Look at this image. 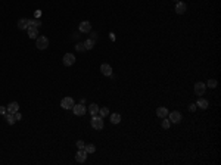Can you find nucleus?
Masks as SVG:
<instances>
[{
	"label": "nucleus",
	"mask_w": 221,
	"mask_h": 165,
	"mask_svg": "<svg viewBox=\"0 0 221 165\" xmlns=\"http://www.w3.org/2000/svg\"><path fill=\"white\" fill-rule=\"evenodd\" d=\"M36 47H37L39 50H46V49L49 47V40H47V37L39 36V37L36 39Z\"/></svg>",
	"instance_id": "1"
},
{
	"label": "nucleus",
	"mask_w": 221,
	"mask_h": 165,
	"mask_svg": "<svg viewBox=\"0 0 221 165\" xmlns=\"http://www.w3.org/2000/svg\"><path fill=\"white\" fill-rule=\"evenodd\" d=\"M90 124H92V127H93L95 130H102V128H103V118H102L100 115H93Z\"/></svg>",
	"instance_id": "2"
},
{
	"label": "nucleus",
	"mask_w": 221,
	"mask_h": 165,
	"mask_svg": "<svg viewBox=\"0 0 221 165\" xmlns=\"http://www.w3.org/2000/svg\"><path fill=\"white\" fill-rule=\"evenodd\" d=\"M168 120H170L171 124H179V123H181V120H183V115H181L180 112H177V111H173V112L168 114Z\"/></svg>",
	"instance_id": "3"
},
{
	"label": "nucleus",
	"mask_w": 221,
	"mask_h": 165,
	"mask_svg": "<svg viewBox=\"0 0 221 165\" xmlns=\"http://www.w3.org/2000/svg\"><path fill=\"white\" fill-rule=\"evenodd\" d=\"M74 105H75V102H74L72 97H64V99L61 100V106H62L64 109H72Z\"/></svg>",
	"instance_id": "4"
},
{
	"label": "nucleus",
	"mask_w": 221,
	"mask_h": 165,
	"mask_svg": "<svg viewBox=\"0 0 221 165\" xmlns=\"http://www.w3.org/2000/svg\"><path fill=\"white\" fill-rule=\"evenodd\" d=\"M62 62H64L65 67H71V65L75 64V56L72 55V53H65V55H64V59H62Z\"/></svg>",
	"instance_id": "5"
},
{
	"label": "nucleus",
	"mask_w": 221,
	"mask_h": 165,
	"mask_svg": "<svg viewBox=\"0 0 221 165\" xmlns=\"http://www.w3.org/2000/svg\"><path fill=\"white\" fill-rule=\"evenodd\" d=\"M87 155H89V153L84 151V149H80V151L75 153V161H77V162H80V164H83V162L87 161Z\"/></svg>",
	"instance_id": "6"
},
{
	"label": "nucleus",
	"mask_w": 221,
	"mask_h": 165,
	"mask_svg": "<svg viewBox=\"0 0 221 165\" xmlns=\"http://www.w3.org/2000/svg\"><path fill=\"white\" fill-rule=\"evenodd\" d=\"M205 90H207V86L204 82H196L195 84V95L202 96V95H205Z\"/></svg>",
	"instance_id": "7"
},
{
	"label": "nucleus",
	"mask_w": 221,
	"mask_h": 165,
	"mask_svg": "<svg viewBox=\"0 0 221 165\" xmlns=\"http://www.w3.org/2000/svg\"><path fill=\"white\" fill-rule=\"evenodd\" d=\"M72 112H74V115H77V117H81V115H84V114H86V108L83 106V103H78V105H74Z\"/></svg>",
	"instance_id": "8"
},
{
	"label": "nucleus",
	"mask_w": 221,
	"mask_h": 165,
	"mask_svg": "<svg viewBox=\"0 0 221 165\" xmlns=\"http://www.w3.org/2000/svg\"><path fill=\"white\" fill-rule=\"evenodd\" d=\"M186 11H187V5L184 2H177L176 3V12L179 15H183Z\"/></svg>",
	"instance_id": "9"
},
{
	"label": "nucleus",
	"mask_w": 221,
	"mask_h": 165,
	"mask_svg": "<svg viewBox=\"0 0 221 165\" xmlns=\"http://www.w3.org/2000/svg\"><path fill=\"white\" fill-rule=\"evenodd\" d=\"M100 72H102L103 75H106V77H110V75H112V67H110L109 64H103V65L100 67Z\"/></svg>",
	"instance_id": "10"
},
{
	"label": "nucleus",
	"mask_w": 221,
	"mask_h": 165,
	"mask_svg": "<svg viewBox=\"0 0 221 165\" xmlns=\"http://www.w3.org/2000/svg\"><path fill=\"white\" fill-rule=\"evenodd\" d=\"M78 30H80L81 33H90V31H92V24H90L89 21H83V22L80 24Z\"/></svg>",
	"instance_id": "11"
},
{
	"label": "nucleus",
	"mask_w": 221,
	"mask_h": 165,
	"mask_svg": "<svg viewBox=\"0 0 221 165\" xmlns=\"http://www.w3.org/2000/svg\"><path fill=\"white\" fill-rule=\"evenodd\" d=\"M27 31H28V37H30V39L36 40V39L39 37V28H36V27H28V28H27Z\"/></svg>",
	"instance_id": "12"
},
{
	"label": "nucleus",
	"mask_w": 221,
	"mask_h": 165,
	"mask_svg": "<svg viewBox=\"0 0 221 165\" xmlns=\"http://www.w3.org/2000/svg\"><path fill=\"white\" fill-rule=\"evenodd\" d=\"M6 109H8L9 114H15V112L19 111V103H18V102H11V103L6 106Z\"/></svg>",
	"instance_id": "13"
},
{
	"label": "nucleus",
	"mask_w": 221,
	"mask_h": 165,
	"mask_svg": "<svg viewBox=\"0 0 221 165\" xmlns=\"http://www.w3.org/2000/svg\"><path fill=\"white\" fill-rule=\"evenodd\" d=\"M30 27V22H28V18H22L18 21V28L19 30H27Z\"/></svg>",
	"instance_id": "14"
},
{
	"label": "nucleus",
	"mask_w": 221,
	"mask_h": 165,
	"mask_svg": "<svg viewBox=\"0 0 221 165\" xmlns=\"http://www.w3.org/2000/svg\"><path fill=\"white\" fill-rule=\"evenodd\" d=\"M168 114H170L168 109L164 108V106H161V108H158V109H156V115H158L159 118H167V117H168Z\"/></svg>",
	"instance_id": "15"
},
{
	"label": "nucleus",
	"mask_w": 221,
	"mask_h": 165,
	"mask_svg": "<svg viewBox=\"0 0 221 165\" xmlns=\"http://www.w3.org/2000/svg\"><path fill=\"white\" fill-rule=\"evenodd\" d=\"M208 105H209V103H208V100H207V99H202V97L199 96V100L196 102V106H199L201 109H207V108H208Z\"/></svg>",
	"instance_id": "16"
},
{
	"label": "nucleus",
	"mask_w": 221,
	"mask_h": 165,
	"mask_svg": "<svg viewBox=\"0 0 221 165\" xmlns=\"http://www.w3.org/2000/svg\"><path fill=\"white\" fill-rule=\"evenodd\" d=\"M99 109H100V108L97 106L96 103H92V105L89 106V112L92 114V117H93V115H99Z\"/></svg>",
	"instance_id": "17"
},
{
	"label": "nucleus",
	"mask_w": 221,
	"mask_h": 165,
	"mask_svg": "<svg viewBox=\"0 0 221 165\" xmlns=\"http://www.w3.org/2000/svg\"><path fill=\"white\" fill-rule=\"evenodd\" d=\"M84 47H86V50H92V49L95 47V40L87 39V40L84 41Z\"/></svg>",
	"instance_id": "18"
},
{
	"label": "nucleus",
	"mask_w": 221,
	"mask_h": 165,
	"mask_svg": "<svg viewBox=\"0 0 221 165\" xmlns=\"http://www.w3.org/2000/svg\"><path fill=\"white\" fill-rule=\"evenodd\" d=\"M5 118H6V121H8V124H11V125H14V124L16 123V120H15L14 114H9V112H6Z\"/></svg>",
	"instance_id": "19"
},
{
	"label": "nucleus",
	"mask_w": 221,
	"mask_h": 165,
	"mask_svg": "<svg viewBox=\"0 0 221 165\" xmlns=\"http://www.w3.org/2000/svg\"><path fill=\"white\" fill-rule=\"evenodd\" d=\"M121 121V115L120 114H112L110 115V123L112 124H118Z\"/></svg>",
	"instance_id": "20"
},
{
	"label": "nucleus",
	"mask_w": 221,
	"mask_h": 165,
	"mask_svg": "<svg viewBox=\"0 0 221 165\" xmlns=\"http://www.w3.org/2000/svg\"><path fill=\"white\" fill-rule=\"evenodd\" d=\"M28 22H30V27L39 28L42 25V21H39V19H28Z\"/></svg>",
	"instance_id": "21"
},
{
	"label": "nucleus",
	"mask_w": 221,
	"mask_h": 165,
	"mask_svg": "<svg viewBox=\"0 0 221 165\" xmlns=\"http://www.w3.org/2000/svg\"><path fill=\"white\" fill-rule=\"evenodd\" d=\"M99 115H100L102 118L109 117V109H108V108H100V109H99Z\"/></svg>",
	"instance_id": "22"
},
{
	"label": "nucleus",
	"mask_w": 221,
	"mask_h": 165,
	"mask_svg": "<svg viewBox=\"0 0 221 165\" xmlns=\"http://www.w3.org/2000/svg\"><path fill=\"white\" fill-rule=\"evenodd\" d=\"M84 151L87 152V153H95L96 152V146L95 145H86L84 146Z\"/></svg>",
	"instance_id": "23"
},
{
	"label": "nucleus",
	"mask_w": 221,
	"mask_h": 165,
	"mask_svg": "<svg viewBox=\"0 0 221 165\" xmlns=\"http://www.w3.org/2000/svg\"><path fill=\"white\" fill-rule=\"evenodd\" d=\"M217 84H218V82H217V80H209V81H208L205 86H207V87H209V89H215V87H217Z\"/></svg>",
	"instance_id": "24"
},
{
	"label": "nucleus",
	"mask_w": 221,
	"mask_h": 165,
	"mask_svg": "<svg viewBox=\"0 0 221 165\" xmlns=\"http://www.w3.org/2000/svg\"><path fill=\"white\" fill-rule=\"evenodd\" d=\"M75 50H77V52H84V50H86V47H84V43H78V44L75 46Z\"/></svg>",
	"instance_id": "25"
},
{
	"label": "nucleus",
	"mask_w": 221,
	"mask_h": 165,
	"mask_svg": "<svg viewBox=\"0 0 221 165\" xmlns=\"http://www.w3.org/2000/svg\"><path fill=\"white\" fill-rule=\"evenodd\" d=\"M170 125H171V123H170V120H167V118H164V121H162V128H165V130H168V128H170Z\"/></svg>",
	"instance_id": "26"
},
{
	"label": "nucleus",
	"mask_w": 221,
	"mask_h": 165,
	"mask_svg": "<svg viewBox=\"0 0 221 165\" xmlns=\"http://www.w3.org/2000/svg\"><path fill=\"white\" fill-rule=\"evenodd\" d=\"M84 146H86V143H84L83 140H78V142H77V148H78V149H84Z\"/></svg>",
	"instance_id": "27"
},
{
	"label": "nucleus",
	"mask_w": 221,
	"mask_h": 165,
	"mask_svg": "<svg viewBox=\"0 0 221 165\" xmlns=\"http://www.w3.org/2000/svg\"><path fill=\"white\" fill-rule=\"evenodd\" d=\"M14 117H15V120H16V121H21V120H22V115H21L19 112H15Z\"/></svg>",
	"instance_id": "28"
},
{
	"label": "nucleus",
	"mask_w": 221,
	"mask_h": 165,
	"mask_svg": "<svg viewBox=\"0 0 221 165\" xmlns=\"http://www.w3.org/2000/svg\"><path fill=\"white\" fill-rule=\"evenodd\" d=\"M6 112H8V109L5 106H0V115H6Z\"/></svg>",
	"instance_id": "29"
},
{
	"label": "nucleus",
	"mask_w": 221,
	"mask_h": 165,
	"mask_svg": "<svg viewBox=\"0 0 221 165\" xmlns=\"http://www.w3.org/2000/svg\"><path fill=\"white\" fill-rule=\"evenodd\" d=\"M189 109L192 111V112H195V111H196V103H192V105L189 106Z\"/></svg>",
	"instance_id": "30"
},
{
	"label": "nucleus",
	"mask_w": 221,
	"mask_h": 165,
	"mask_svg": "<svg viewBox=\"0 0 221 165\" xmlns=\"http://www.w3.org/2000/svg\"><path fill=\"white\" fill-rule=\"evenodd\" d=\"M90 39H92V40H95V41H96L97 36H96V34H95V33H92V36H90Z\"/></svg>",
	"instance_id": "31"
},
{
	"label": "nucleus",
	"mask_w": 221,
	"mask_h": 165,
	"mask_svg": "<svg viewBox=\"0 0 221 165\" xmlns=\"http://www.w3.org/2000/svg\"><path fill=\"white\" fill-rule=\"evenodd\" d=\"M42 15V11H36V16H40Z\"/></svg>",
	"instance_id": "32"
},
{
	"label": "nucleus",
	"mask_w": 221,
	"mask_h": 165,
	"mask_svg": "<svg viewBox=\"0 0 221 165\" xmlns=\"http://www.w3.org/2000/svg\"><path fill=\"white\" fill-rule=\"evenodd\" d=\"M176 2H179V0H176Z\"/></svg>",
	"instance_id": "33"
}]
</instances>
